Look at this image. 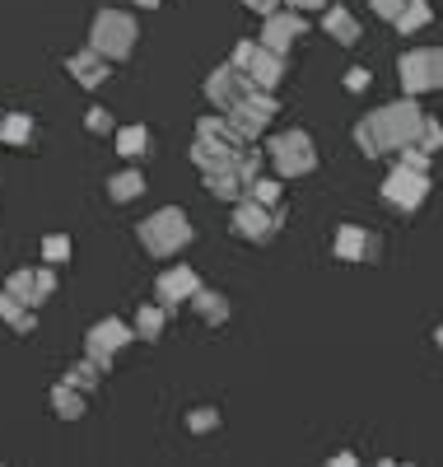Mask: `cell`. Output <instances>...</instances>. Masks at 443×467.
Segmentation results:
<instances>
[{"label": "cell", "mask_w": 443, "mask_h": 467, "mask_svg": "<svg viewBox=\"0 0 443 467\" xmlns=\"http://www.w3.org/2000/svg\"><path fill=\"white\" fill-rule=\"evenodd\" d=\"M420 122H425L420 103L416 99H401V103H387V108L369 112L365 122L355 127V140H359V150H365V154L383 160V154H397L401 145H416Z\"/></svg>", "instance_id": "obj_1"}, {"label": "cell", "mask_w": 443, "mask_h": 467, "mask_svg": "<svg viewBox=\"0 0 443 467\" xmlns=\"http://www.w3.org/2000/svg\"><path fill=\"white\" fill-rule=\"evenodd\" d=\"M191 239H196L191 220H187L182 211H173V206H164L159 215H149V220L140 224V244H145V253H154V257H173V253H182Z\"/></svg>", "instance_id": "obj_2"}, {"label": "cell", "mask_w": 443, "mask_h": 467, "mask_svg": "<svg viewBox=\"0 0 443 467\" xmlns=\"http://www.w3.org/2000/svg\"><path fill=\"white\" fill-rule=\"evenodd\" d=\"M136 37H140V28H136L131 15H122V10H98L94 33H89V47H94L98 57H108V61H127L131 47H136Z\"/></svg>", "instance_id": "obj_3"}, {"label": "cell", "mask_w": 443, "mask_h": 467, "mask_svg": "<svg viewBox=\"0 0 443 467\" xmlns=\"http://www.w3.org/2000/svg\"><path fill=\"white\" fill-rule=\"evenodd\" d=\"M266 154H271L280 178H308L317 169V145H313L308 131H275Z\"/></svg>", "instance_id": "obj_4"}, {"label": "cell", "mask_w": 443, "mask_h": 467, "mask_svg": "<svg viewBox=\"0 0 443 467\" xmlns=\"http://www.w3.org/2000/svg\"><path fill=\"white\" fill-rule=\"evenodd\" d=\"M425 197H429V173L407 169V164H392V173L383 178V202L392 211H401V215H411V211L425 206Z\"/></svg>", "instance_id": "obj_5"}, {"label": "cell", "mask_w": 443, "mask_h": 467, "mask_svg": "<svg viewBox=\"0 0 443 467\" xmlns=\"http://www.w3.org/2000/svg\"><path fill=\"white\" fill-rule=\"evenodd\" d=\"M275 112H280L275 94L252 89L243 103H233V108H229V127H233V136H238V140H257V136L275 122Z\"/></svg>", "instance_id": "obj_6"}, {"label": "cell", "mask_w": 443, "mask_h": 467, "mask_svg": "<svg viewBox=\"0 0 443 467\" xmlns=\"http://www.w3.org/2000/svg\"><path fill=\"white\" fill-rule=\"evenodd\" d=\"M280 224H285V206H262L252 197H243L233 206V234H243L252 244H271L280 234Z\"/></svg>", "instance_id": "obj_7"}, {"label": "cell", "mask_w": 443, "mask_h": 467, "mask_svg": "<svg viewBox=\"0 0 443 467\" xmlns=\"http://www.w3.org/2000/svg\"><path fill=\"white\" fill-rule=\"evenodd\" d=\"M131 341H136V332H131L122 318H103L98 327H89V341H85L89 350H85V356H89V360H98L103 369H112V360L122 356V350H127Z\"/></svg>", "instance_id": "obj_8"}, {"label": "cell", "mask_w": 443, "mask_h": 467, "mask_svg": "<svg viewBox=\"0 0 443 467\" xmlns=\"http://www.w3.org/2000/svg\"><path fill=\"white\" fill-rule=\"evenodd\" d=\"M332 253L341 262H378L383 257V239H378L374 229H365V224H341Z\"/></svg>", "instance_id": "obj_9"}, {"label": "cell", "mask_w": 443, "mask_h": 467, "mask_svg": "<svg viewBox=\"0 0 443 467\" xmlns=\"http://www.w3.org/2000/svg\"><path fill=\"white\" fill-rule=\"evenodd\" d=\"M206 94H211V103H215L220 112H229L233 103H243V99L252 94V80H248V70H238V66L229 61V66L211 70V80H206Z\"/></svg>", "instance_id": "obj_10"}, {"label": "cell", "mask_w": 443, "mask_h": 467, "mask_svg": "<svg viewBox=\"0 0 443 467\" xmlns=\"http://www.w3.org/2000/svg\"><path fill=\"white\" fill-rule=\"evenodd\" d=\"M308 33V19L299 10H285V15H266V28H262V47L271 52H290L299 37Z\"/></svg>", "instance_id": "obj_11"}, {"label": "cell", "mask_w": 443, "mask_h": 467, "mask_svg": "<svg viewBox=\"0 0 443 467\" xmlns=\"http://www.w3.org/2000/svg\"><path fill=\"white\" fill-rule=\"evenodd\" d=\"M196 290H201V276H196L191 266H173L169 276H159V304H164V308H178V304H187Z\"/></svg>", "instance_id": "obj_12"}, {"label": "cell", "mask_w": 443, "mask_h": 467, "mask_svg": "<svg viewBox=\"0 0 443 467\" xmlns=\"http://www.w3.org/2000/svg\"><path fill=\"white\" fill-rule=\"evenodd\" d=\"M248 80H252V89H280V80H285V52H271V47H262L252 61H248Z\"/></svg>", "instance_id": "obj_13"}, {"label": "cell", "mask_w": 443, "mask_h": 467, "mask_svg": "<svg viewBox=\"0 0 443 467\" xmlns=\"http://www.w3.org/2000/svg\"><path fill=\"white\" fill-rule=\"evenodd\" d=\"M66 70H70V75H75V80L85 85V89H98V85L108 80L112 61H108V57H98V52L89 47V52H75V57L66 61Z\"/></svg>", "instance_id": "obj_14"}, {"label": "cell", "mask_w": 443, "mask_h": 467, "mask_svg": "<svg viewBox=\"0 0 443 467\" xmlns=\"http://www.w3.org/2000/svg\"><path fill=\"white\" fill-rule=\"evenodd\" d=\"M397 75H401V89H407V99L429 94V57H425V52H407V57L397 61Z\"/></svg>", "instance_id": "obj_15"}, {"label": "cell", "mask_w": 443, "mask_h": 467, "mask_svg": "<svg viewBox=\"0 0 443 467\" xmlns=\"http://www.w3.org/2000/svg\"><path fill=\"white\" fill-rule=\"evenodd\" d=\"M85 402H89V393H79L70 379H61V383L52 388V407H57L61 420H79V416H85Z\"/></svg>", "instance_id": "obj_16"}, {"label": "cell", "mask_w": 443, "mask_h": 467, "mask_svg": "<svg viewBox=\"0 0 443 467\" xmlns=\"http://www.w3.org/2000/svg\"><path fill=\"white\" fill-rule=\"evenodd\" d=\"M108 197H112V202H136V197H145V173H140V169H122L117 178H108Z\"/></svg>", "instance_id": "obj_17"}, {"label": "cell", "mask_w": 443, "mask_h": 467, "mask_svg": "<svg viewBox=\"0 0 443 467\" xmlns=\"http://www.w3.org/2000/svg\"><path fill=\"white\" fill-rule=\"evenodd\" d=\"M187 304H191V308H196V314L206 318V323H224V318H229V299H224L220 290H206V285H201V290H196Z\"/></svg>", "instance_id": "obj_18"}, {"label": "cell", "mask_w": 443, "mask_h": 467, "mask_svg": "<svg viewBox=\"0 0 443 467\" xmlns=\"http://www.w3.org/2000/svg\"><path fill=\"white\" fill-rule=\"evenodd\" d=\"M0 318H5V323H10L15 332H24V337H28V332L37 327L33 308H28V304H19V299H15L10 290H0Z\"/></svg>", "instance_id": "obj_19"}, {"label": "cell", "mask_w": 443, "mask_h": 467, "mask_svg": "<svg viewBox=\"0 0 443 467\" xmlns=\"http://www.w3.org/2000/svg\"><path fill=\"white\" fill-rule=\"evenodd\" d=\"M322 24H327V33L336 37L341 47H355V43H359V19H355V15H345V10H327V15H322Z\"/></svg>", "instance_id": "obj_20"}, {"label": "cell", "mask_w": 443, "mask_h": 467, "mask_svg": "<svg viewBox=\"0 0 443 467\" xmlns=\"http://www.w3.org/2000/svg\"><path fill=\"white\" fill-rule=\"evenodd\" d=\"M164 327H169L164 304H145L140 314H136V327H131V332H136L140 341H159V332H164Z\"/></svg>", "instance_id": "obj_21"}, {"label": "cell", "mask_w": 443, "mask_h": 467, "mask_svg": "<svg viewBox=\"0 0 443 467\" xmlns=\"http://www.w3.org/2000/svg\"><path fill=\"white\" fill-rule=\"evenodd\" d=\"M5 290H10L19 304H28V308H37V304H43V290H37V271H15Z\"/></svg>", "instance_id": "obj_22"}, {"label": "cell", "mask_w": 443, "mask_h": 467, "mask_svg": "<svg viewBox=\"0 0 443 467\" xmlns=\"http://www.w3.org/2000/svg\"><path fill=\"white\" fill-rule=\"evenodd\" d=\"M429 19H434V10L425 5V0H407V5H401V15H397L392 24H397L401 33H420Z\"/></svg>", "instance_id": "obj_23"}, {"label": "cell", "mask_w": 443, "mask_h": 467, "mask_svg": "<svg viewBox=\"0 0 443 467\" xmlns=\"http://www.w3.org/2000/svg\"><path fill=\"white\" fill-rule=\"evenodd\" d=\"M0 140H10V145H28V140H33V117H28V112H10L5 122H0Z\"/></svg>", "instance_id": "obj_24"}, {"label": "cell", "mask_w": 443, "mask_h": 467, "mask_svg": "<svg viewBox=\"0 0 443 467\" xmlns=\"http://www.w3.org/2000/svg\"><path fill=\"white\" fill-rule=\"evenodd\" d=\"M103 374H108V369H103L98 360H89V356H85V360H79V365H75V369H70L66 379H70V383L79 388V393H94V388H98V379H103Z\"/></svg>", "instance_id": "obj_25"}, {"label": "cell", "mask_w": 443, "mask_h": 467, "mask_svg": "<svg viewBox=\"0 0 443 467\" xmlns=\"http://www.w3.org/2000/svg\"><path fill=\"white\" fill-rule=\"evenodd\" d=\"M117 150H122L127 160H140V154L149 150V131L145 127H122L117 131Z\"/></svg>", "instance_id": "obj_26"}, {"label": "cell", "mask_w": 443, "mask_h": 467, "mask_svg": "<svg viewBox=\"0 0 443 467\" xmlns=\"http://www.w3.org/2000/svg\"><path fill=\"white\" fill-rule=\"evenodd\" d=\"M248 197H252V202H262V206H285V192H280V182H275V178H257V182L248 187Z\"/></svg>", "instance_id": "obj_27"}, {"label": "cell", "mask_w": 443, "mask_h": 467, "mask_svg": "<svg viewBox=\"0 0 443 467\" xmlns=\"http://www.w3.org/2000/svg\"><path fill=\"white\" fill-rule=\"evenodd\" d=\"M215 425H220V411H215V407H201V411H187V431H191V435H211Z\"/></svg>", "instance_id": "obj_28"}, {"label": "cell", "mask_w": 443, "mask_h": 467, "mask_svg": "<svg viewBox=\"0 0 443 467\" xmlns=\"http://www.w3.org/2000/svg\"><path fill=\"white\" fill-rule=\"evenodd\" d=\"M416 145H420L425 154L443 150V122H434V117H425V122H420V136H416Z\"/></svg>", "instance_id": "obj_29"}, {"label": "cell", "mask_w": 443, "mask_h": 467, "mask_svg": "<svg viewBox=\"0 0 443 467\" xmlns=\"http://www.w3.org/2000/svg\"><path fill=\"white\" fill-rule=\"evenodd\" d=\"M43 257L47 262H66L70 257V239H66V234H52V239L43 244Z\"/></svg>", "instance_id": "obj_30"}, {"label": "cell", "mask_w": 443, "mask_h": 467, "mask_svg": "<svg viewBox=\"0 0 443 467\" xmlns=\"http://www.w3.org/2000/svg\"><path fill=\"white\" fill-rule=\"evenodd\" d=\"M85 127H89L94 136H108V131H112V112H108V108H89Z\"/></svg>", "instance_id": "obj_31"}, {"label": "cell", "mask_w": 443, "mask_h": 467, "mask_svg": "<svg viewBox=\"0 0 443 467\" xmlns=\"http://www.w3.org/2000/svg\"><path fill=\"white\" fill-rule=\"evenodd\" d=\"M429 89H443V47H429Z\"/></svg>", "instance_id": "obj_32"}, {"label": "cell", "mask_w": 443, "mask_h": 467, "mask_svg": "<svg viewBox=\"0 0 443 467\" xmlns=\"http://www.w3.org/2000/svg\"><path fill=\"white\" fill-rule=\"evenodd\" d=\"M257 52H262V43H238V47H233V66L248 70V61H252Z\"/></svg>", "instance_id": "obj_33"}, {"label": "cell", "mask_w": 443, "mask_h": 467, "mask_svg": "<svg viewBox=\"0 0 443 467\" xmlns=\"http://www.w3.org/2000/svg\"><path fill=\"white\" fill-rule=\"evenodd\" d=\"M369 5L383 15V19H397L401 15V5H407V0H369Z\"/></svg>", "instance_id": "obj_34"}, {"label": "cell", "mask_w": 443, "mask_h": 467, "mask_svg": "<svg viewBox=\"0 0 443 467\" xmlns=\"http://www.w3.org/2000/svg\"><path fill=\"white\" fill-rule=\"evenodd\" d=\"M285 5L299 15H317V10H327V0H285Z\"/></svg>", "instance_id": "obj_35"}, {"label": "cell", "mask_w": 443, "mask_h": 467, "mask_svg": "<svg viewBox=\"0 0 443 467\" xmlns=\"http://www.w3.org/2000/svg\"><path fill=\"white\" fill-rule=\"evenodd\" d=\"M345 85H350V89L359 94V89H365V85H369V70H365V66H355V70L345 75Z\"/></svg>", "instance_id": "obj_36"}, {"label": "cell", "mask_w": 443, "mask_h": 467, "mask_svg": "<svg viewBox=\"0 0 443 467\" xmlns=\"http://www.w3.org/2000/svg\"><path fill=\"white\" fill-rule=\"evenodd\" d=\"M248 5H252L257 15H275V5H280V0H248Z\"/></svg>", "instance_id": "obj_37"}, {"label": "cell", "mask_w": 443, "mask_h": 467, "mask_svg": "<svg viewBox=\"0 0 443 467\" xmlns=\"http://www.w3.org/2000/svg\"><path fill=\"white\" fill-rule=\"evenodd\" d=\"M136 5H140V10H159V0H136Z\"/></svg>", "instance_id": "obj_38"}, {"label": "cell", "mask_w": 443, "mask_h": 467, "mask_svg": "<svg viewBox=\"0 0 443 467\" xmlns=\"http://www.w3.org/2000/svg\"><path fill=\"white\" fill-rule=\"evenodd\" d=\"M434 341H438V346H443V327H438V332H434Z\"/></svg>", "instance_id": "obj_39"}, {"label": "cell", "mask_w": 443, "mask_h": 467, "mask_svg": "<svg viewBox=\"0 0 443 467\" xmlns=\"http://www.w3.org/2000/svg\"><path fill=\"white\" fill-rule=\"evenodd\" d=\"M0 122H5V112H0Z\"/></svg>", "instance_id": "obj_40"}]
</instances>
